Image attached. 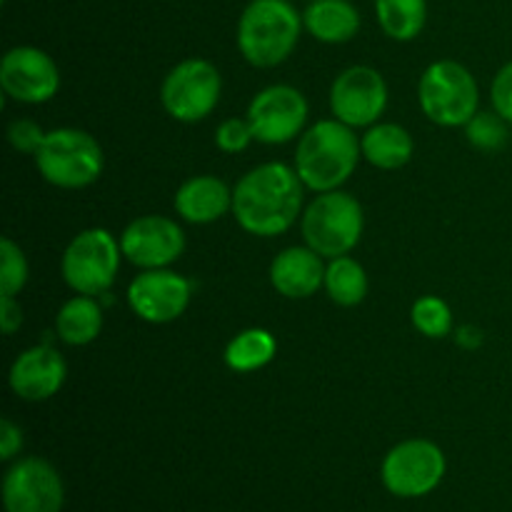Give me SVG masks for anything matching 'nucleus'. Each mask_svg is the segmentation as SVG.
Instances as JSON below:
<instances>
[{
    "mask_svg": "<svg viewBox=\"0 0 512 512\" xmlns=\"http://www.w3.org/2000/svg\"><path fill=\"white\" fill-rule=\"evenodd\" d=\"M325 265L323 255L313 248H288L275 255L270 265V283L280 295L290 300L310 298L325 285Z\"/></svg>",
    "mask_w": 512,
    "mask_h": 512,
    "instance_id": "f3484780",
    "label": "nucleus"
},
{
    "mask_svg": "<svg viewBox=\"0 0 512 512\" xmlns=\"http://www.w3.org/2000/svg\"><path fill=\"white\" fill-rule=\"evenodd\" d=\"M275 350H278V343L268 330H243L225 348V365L235 373H253V370L265 368L275 358Z\"/></svg>",
    "mask_w": 512,
    "mask_h": 512,
    "instance_id": "4be33fe9",
    "label": "nucleus"
},
{
    "mask_svg": "<svg viewBox=\"0 0 512 512\" xmlns=\"http://www.w3.org/2000/svg\"><path fill=\"white\" fill-rule=\"evenodd\" d=\"M0 88L18 103H48L60 88L58 65L43 50L20 45L3 55Z\"/></svg>",
    "mask_w": 512,
    "mask_h": 512,
    "instance_id": "f8f14e48",
    "label": "nucleus"
},
{
    "mask_svg": "<svg viewBox=\"0 0 512 512\" xmlns=\"http://www.w3.org/2000/svg\"><path fill=\"white\" fill-rule=\"evenodd\" d=\"M250 140H255V133L253 128H250L248 118H228L225 123L218 125V130H215V145H218L223 153H240V150L248 148Z\"/></svg>",
    "mask_w": 512,
    "mask_h": 512,
    "instance_id": "cd10ccee",
    "label": "nucleus"
},
{
    "mask_svg": "<svg viewBox=\"0 0 512 512\" xmlns=\"http://www.w3.org/2000/svg\"><path fill=\"white\" fill-rule=\"evenodd\" d=\"M300 15L288 0H250L238 23V48L255 68H275L295 50Z\"/></svg>",
    "mask_w": 512,
    "mask_h": 512,
    "instance_id": "7ed1b4c3",
    "label": "nucleus"
},
{
    "mask_svg": "<svg viewBox=\"0 0 512 512\" xmlns=\"http://www.w3.org/2000/svg\"><path fill=\"white\" fill-rule=\"evenodd\" d=\"M120 245L103 228L83 230L70 240L63 255V278L78 295H103L115 283Z\"/></svg>",
    "mask_w": 512,
    "mask_h": 512,
    "instance_id": "0eeeda50",
    "label": "nucleus"
},
{
    "mask_svg": "<svg viewBox=\"0 0 512 512\" xmlns=\"http://www.w3.org/2000/svg\"><path fill=\"white\" fill-rule=\"evenodd\" d=\"M120 250L138 268H168L183 255L185 233L175 220L163 218V215H145L125 228Z\"/></svg>",
    "mask_w": 512,
    "mask_h": 512,
    "instance_id": "4468645a",
    "label": "nucleus"
},
{
    "mask_svg": "<svg viewBox=\"0 0 512 512\" xmlns=\"http://www.w3.org/2000/svg\"><path fill=\"white\" fill-rule=\"evenodd\" d=\"M28 283V260L10 238L0 240V298H15Z\"/></svg>",
    "mask_w": 512,
    "mask_h": 512,
    "instance_id": "a878e982",
    "label": "nucleus"
},
{
    "mask_svg": "<svg viewBox=\"0 0 512 512\" xmlns=\"http://www.w3.org/2000/svg\"><path fill=\"white\" fill-rule=\"evenodd\" d=\"M480 93L473 73L455 60H438L420 78V108L443 128H460L478 113Z\"/></svg>",
    "mask_w": 512,
    "mask_h": 512,
    "instance_id": "423d86ee",
    "label": "nucleus"
},
{
    "mask_svg": "<svg viewBox=\"0 0 512 512\" xmlns=\"http://www.w3.org/2000/svg\"><path fill=\"white\" fill-rule=\"evenodd\" d=\"M58 338L68 345L93 343L103 328V308L93 300V295H78L60 308L55 318Z\"/></svg>",
    "mask_w": 512,
    "mask_h": 512,
    "instance_id": "412c9836",
    "label": "nucleus"
},
{
    "mask_svg": "<svg viewBox=\"0 0 512 512\" xmlns=\"http://www.w3.org/2000/svg\"><path fill=\"white\" fill-rule=\"evenodd\" d=\"M445 475V455L430 440H405L383 460V483L398 498L433 493Z\"/></svg>",
    "mask_w": 512,
    "mask_h": 512,
    "instance_id": "1a4fd4ad",
    "label": "nucleus"
},
{
    "mask_svg": "<svg viewBox=\"0 0 512 512\" xmlns=\"http://www.w3.org/2000/svg\"><path fill=\"white\" fill-rule=\"evenodd\" d=\"M303 180L283 163H265L240 178L233 190V213L250 235L273 238L298 220Z\"/></svg>",
    "mask_w": 512,
    "mask_h": 512,
    "instance_id": "f257e3e1",
    "label": "nucleus"
},
{
    "mask_svg": "<svg viewBox=\"0 0 512 512\" xmlns=\"http://www.w3.org/2000/svg\"><path fill=\"white\" fill-rule=\"evenodd\" d=\"M365 160L380 170H398L413 158V138L395 123L373 125L360 140Z\"/></svg>",
    "mask_w": 512,
    "mask_h": 512,
    "instance_id": "aec40b11",
    "label": "nucleus"
},
{
    "mask_svg": "<svg viewBox=\"0 0 512 512\" xmlns=\"http://www.w3.org/2000/svg\"><path fill=\"white\" fill-rule=\"evenodd\" d=\"M410 318H413L415 330H420L428 338H445L453 330V313H450L448 303L433 298V295L420 298L410 310Z\"/></svg>",
    "mask_w": 512,
    "mask_h": 512,
    "instance_id": "393cba45",
    "label": "nucleus"
},
{
    "mask_svg": "<svg viewBox=\"0 0 512 512\" xmlns=\"http://www.w3.org/2000/svg\"><path fill=\"white\" fill-rule=\"evenodd\" d=\"M325 290L333 303L353 308V305L363 303L368 295V275L358 260L340 255V258L330 260L328 270H325Z\"/></svg>",
    "mask_w": 512,
    "mask_h": 512,
    "instance_id": "b1692460",
    "label": "nucleus"
},
{
    "mask_svg": "<svg viewBox=\"0 0 512 512\" xmlns=\"http://www.w3.org/2000/svg\"><path fill=\"white\" fill-rule=\"evenodd\" d=\"M308 120V100L290 85H270L260 90L248 108V123L255 140L280 145L293 140Z\"/></svg>",
    "mask_w": 512,
    "mask_h": 512,
    "instance_id": "9b49d317",
    "label": "nucleus"
},
{
    "mask_svg": "<svg viewBox=\"0 0 512 512\" xmlns=\"http://www.w3.org/2000/svg\"><path fill=\"white\" fill-rule=\"evenodd\" d=\"M363 223V208L353 195L340 190L320 193L303 215L305 243L323 258H340L358 245Z\"/></svg>",
    "mask_w": 512,
    "mask_h": 512,
    "instance_id": "39448f33",
    "label": "nucleus"
},
{
    "mask_svg": "<svg viewBox=\"0 0 512 512\" xmlns=\"http://www.w3.org/2000/svg\"><path fill=\"white\" fill-rule=\"evenodd\" d=\"M458 343L465 345V348H478L483 343V333L478 328H473V325H465L458 333Z\"/></svg>",
    "mask_w": 512,
    "mask_h": 512,
    "instance_id": "473e14b6",
    "label": "nucleus"
},
{
    "mask_svg": "<svg viewBox=\"0 0 512 512\" xmlns=\"http://www.w3.org/2000/svg\"><path fill=\"white\" fill-rule=\"evenodd\" d=\"M303 23L320 43H348L360 30V15L348 0H313L305 8Z\"/></svg>",
    "mask_w": 512,
    "mask_h": 512,
    "instance_id": "6ab92c4d",
    "label": "nucleus"
},
{
    "mask_svg": "<svg viewBox=\"0 0 512 512\" xmlns=\"http://www.w3.org/2000/svg\"><path fill=\"white\" fill-rule=\"evenodd\" d=\"M375 15L383 33L393 40H413L428 20L425 0H375Z\"/></svg>",
    "mask_w": 512,
    "mask_h": 512,
    "instance_id": "5701e85b",
    "label": "nucleus"
},
{
    "mask_svg": "<svg viewBox=\"0 0 512 512\" xmlns=\"http://www.w3.org/2000/svg\"><path fill=\"white\" fill-rule=\"evenodd\" d=\"M65 373L68 368L58 350L50 345H35L15 358L8 380L18 398L40 403L58 393L60 385L65 383Z\"/></svg>",
    "mask_w": 512,
    "mask_h": 512,
    "instance_id": "dca6fc26",
    "label": "nucleus"
},
{
    "mask_svg": "<svg viewBox=\"0 0 512 512\" xmlns=\"http://www.w3.org/2000/svg\"><path fill=\"white\" fill-rule=\"evenodd\" d=\"M360 148L353 128L335 120H320L300 138L295 150V173L315 193L338 190L358 168Z\"/></svg>",
    "mask_w": 512,
    "mask_h": 512,
    "instance_id": "f03ea898",
    "label": "nucleus"
},
{
    "mask_svg": "<svg viewBox=\"0 0 512 512\" xmlns=\"http://www.w3.org/2000/svg\"><path fill=\"white\" fill-rule=\"evenodd\" d=\"M20 445H23V433L5 418L3 423H0V458L10 460L18 453Z\"/></svg>",
    "mask_w": 512,
    "mask_h": 512,
    "instance_id": "7c9ffc66",
    "label": "nucleus"
},
{
    "mask_svg": "<svg viewBox=\"0 0 512 512\" xmlns=\"http://www.w3.org/2000/svg\"><path fill=\"white\" fill-rule=\"evenodd\" d=\"M128 303L140 320L163 325L173 323L190 303V283L173 270H145L130 283Z\"/></svg>",
    "mask_w": 512,
    "mask_h": 512,
    "instance_id": "2eb2a0df",
    "label": "nucleus"
},
{
    "mask_svg": "<svg viewBox=\"0 0 512 512\" xmlns=\"http://www.w3.org/2000/svg\"><path fill=\"white\" fill-rule=\"evenodd\" d=\"M8 140L15 150H20V153L35 155L40 145H43L45 133L38 123H33V120H15L8 128Z\"/></svg>",
    "mask_w": 512,
    "mask_h": 512,
    "instance_id": "c85d7f7f",
    "label": "nucleus"
},
{
    "mask_svg": "<svg viewBox=\"0 0 512 512\" xmlns=\"http://www.w3.org/2000/svg\"><path fill=\"white\" fill-rule=\"evenodd\" d=\"M490 98H493V108L500 118H505L512 123V60L505 63L498 70L493 80V88H490Z\"/></svg>",
    "mask_w": 512,
    "mask_h": 512,
    "instance_id": "c756f323",
    "label": "nucleus"
},
{
    "mask_svg": "<svg viewBox=\"0 0 512 512\" xmlns=\"http://www.w3.org/2000/svg\"><path fill=\"white\" fill-rule=\"evenodd\" d=\"M465 128L470 143L485 153H495L508 143V120L500 118L498 113H475Z\"/></svg>",
    "mask_w": 512,
    "mask_h": 512,
    "instance_id": "bb28decb",
    "label": "nucleus"
},
{
    "mask_svg": "<svg viewBox=\"0 0 512 512\" xmlns=\"http://www.w3.org/2000/svg\"><path fill=\"white\" fill-rule=\"evenodd\" d=\"M103 148L93 135L75 128H58L45 133L35 153L40 175L55 188L78 190L95 183L103 173Z\"/></svg>",
    "mask_w": 512,
    "mask_h": 512,
    "instance_id": "20e7f679",
    "label": "nucleus"
},
{
    "mask_svg": "<svg viewBox=\"0 0 512 512\" xmlns=\"http://www.w3.org/2000/svg\"><path fill=\"white\" fill-rule=\"evenodd\" d=\"M3 503L8 512H60L63 483L50 463L25 458L5 473Z\"/></svg>",
    "mask_w": 512,
    "mask_h": 512,
    "instance_id": "ddd939ff",
    "label": "nucleus"
},
{
    "mask_svg": "<svg viewBox=\"0 0 512 512\" xmlns=\"http://www.w3.org/2000/svg\"><path fill=\"white\" fill-rule=\"evenodd\" d=\"M175 210L188 223H215L228 210H233V193L223 180L213 178V175H195V178L185 180L175 193Z\"/></svg>",
    "mask_w": 512,
    "mask_h": 512,
    "instance_id": "a211bd4d",
    "label": "nucleus"
},
{
    "mask_svg": "<svg viewBox=\"0 0 512 512\" xmlns=\"http://www.w3.org/2000/svg\"><path fill=\"white\" fill-rule=\"evenodd\" d=\"M23 323V310L15 298H0V328L5 335H13Z\"/></svg>",
    "mask_w": 512,
    "mask_h": 512,
    "instance_id": "2f4dec72",
    "label": "nucleus"
},
{
    "mask_svg": "<svg viewBox=\"0 0 512 512\" xmlns=\"http://www.w3.org/2000/svg\"><path fill=\"white\" fill-rule=\"evenodd\" d=\"M388 105V85L383 75L368 65H353L335 78L330 88V108L340 123L350 128L373 125Z\"/></svg>",
    "mask_w": 512,
    "mask_h": 512,
    "instance_id": "9d476101",
    "label": "nucleus"
},
{
    "mask_svg": "<svg viewBox=\"0 0 512 512\" xmlns=\"http://www.w3.org/2000/svg\"><path fill=\"white\" fill-rule=\"evenodd\" d=\"M223 90L218 68L208 60L190 58L175 65L163 80L160 100L170 118L180 123H198L215 110Z\"/></svg>",
    "mask_w": 512,
    "mask_h": 512,
    "instance_id": "6e6552de",
    "label": "nucleus"
}]
</instances>
